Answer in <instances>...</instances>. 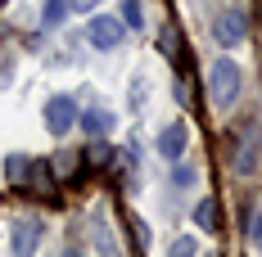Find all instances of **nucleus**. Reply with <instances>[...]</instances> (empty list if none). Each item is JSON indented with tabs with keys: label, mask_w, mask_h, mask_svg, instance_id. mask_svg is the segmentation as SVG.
Returning <instances> with one entry per match:
<instances>
[{
	"label": "nucleus",
	"mask_w": 262,
	"mask_h": 257,
	"mask_svg": "<svg viewBox=\"0 0 262 257\" xmlns=\"http://www.w3.org/2000/svg\"><path fill=\"white\" fill-rule=\"evenodd\" d=\"M208 95H212L217 108H231L239 100V63L231 54H222V59L208 63Z\"/></svg>",
	"instance_id": "f257e3e1"
},
{
	"label": "nucleus",
	"mask_w": 262,
	"mask_h": 257,
	"mask_svg": "<svg viewBox=\"0 0 262 257\" xmlns=\"http://www.w3.org/2000/svg\"><path fill=\"white\" fill-rule=\"evenodd\" d=\"M244 36H249V14H244V9H222V14L212 18V41H217L222 50L244 45Z\"/></svg>",
	"instance_id": "f03ea898"
},
{
	"label": "nucleus",
	"mask_w": 262,
	"mask_h": 257,
	"mask_svg": "<svg viewBox=\"0 0 262 257\" xmlns=\"http://www.w3.org/2000/svg\"><path fill=\"white\" fill-rule=\"evenodd\" d=\"M122 36H127V27H122V18H113V14H91L86 18V41L95 50H118Z\"/></svg>",
	"instance_id": "7ed1b4c3"
},
{
	"label": "nucleus",
	"mask_w": 262,
	"mask_h": 257,
	"mask_svg": "<svg viewBox=\"0 0 262 257\" xmlns=\"http://www.w3.org/2000/svg\"><path fill=\"white\" fill-rule=\"evenodd\" d=\"M41 235H46L41 217H27V212L9 217V253H36Z\"/></svg>",
	"instance_id": "20e7f679"
},
{
	"label": "nucleus",
	"mask_w": 262,
	"mask_h": 257,
	"mask_svg": "<svg viewBox=\"0 0 262 257\" xmlns=\"http://www.w3.org/2000/svg\"><path fill=\"white\" fill-rule=\"evenodd\" d=\"M46 131H50V135L77 131V100H73V95H50V100H46Z\"/></svg>",
	"instance_id": "39448f33"
},
{
	"label": "nucleus",
	"mask_w": 262,
	"mask_h": 257,
	"mask_svg": "<svg viewBox=\"0 0 262 257\" xmlns=\"http://www.w3.org/2000/svg\"><path fill=\"white\" fill-rule=\"evenodd\" d=\"M185 145H190V127H185V122H172V127H163V131H158V140H154L158 158H167V162H177V158L185 154Z\"/></svg>",
	"instance_id": "423d86ee"
},
{
	"label": "nucleus",
	"mask_w": 262,
	"mask_h": 257,
	"mask_svg": "<svg viewBox=\"0 0 262 257\" xmlns=\"http://www.w3.org/2000/svg\"><path fill=\"white\" fill-rule=\"evenodd\" d=\"M113 122H118V118H113L108 108H77V127L86 131L91 140H104L108 131H113Z\"/></svg>",
	"instance_id": "0eeeda50"
},
{
	"label": "nucleus",
	"mask_w": 262,
	"mask_h": 257,
	"mask_svg": "<svg viewBox=\"0 0 262 257\" xmlns=\"http://www.w3.org/2000/svg\"><path fill=\"white\" fill-rule=\"evenodd\" d=\"M231 167H235V176H258V135H244V145H239Z\"/></svg>",
	"instance_id": "6e6552de"
},
{
	"label": "nucleus",
	"mask_w": 262,
	"mask_h": 257,
	"mask_svg": "<svg viewBox=\"0 0 262 257\" xmlns=\"http://www.w3.org/2000/svg\"><path fill=\"white\" fill-rule=\"evenodd\" d=\"M27 176H32V158L27 154H9L5 158V180H9V185L27 190Z\"/></svg>",
	"instance_id": "1a4fd4ad"
},
{
	"label": "nucleus",
	"mask_w": 262,
	"mask_h": 257,
	"mask_svg": "<svg viewBox=\"0 0 262 257\" xmlns=\"http://www.w3.org/2000/svg\"><path fill=\"white\" fill-rule=\"evenodd\" d=\"M158 54H163V59H172V63L181 59V32H177L172 23L158 27Z\"/></svg>",
	"instance_id": "9d476101"
},
{
	"label": "nucleus",
	"mask_w": 262,
	"mask_h": 257,
	"mask_svg": "<svg viewBox=\"0 0 262 257\" xmlns=\"http://www.w3.org/2000/svg\"><path fill=\"white\" fill-rule=\"evenodd\" d=\"M63 18H68V0H46V5H41V27H46V32H59Z\"/></svg>",
	"instance_id": "9b49d317"
},
{
	"label": "nucleus",
	"mask_w": 262,
	"mask_h": 257,
	"mask_svg": "<svg viewBox=\"0 0 262 257\" xmlns=\"http://www.w3.org/2000/svg\"><path fill=\"white\" fill-rule=\"evenodd\" d=\"M217 221H222V217H217V203H212V199H199V203H194V226H199V230H217Z\"/></svg>",
	"instance_id": "f8f14e48"
},
{
	"label": "nucleus",
	"mask_w": 262,
	"mask_h": 257,
	"mask_svg": "<svg viewBox=\"0 0 262 257\" xmlns=\"http://www.w3.org/2000/svg\"><path fill=\"white\" fill-rule=\"evenodd\" d=\"M118 18H122L127 32H140V27H145V9H140V0H122V14H118Z\"/></svg>",
	"instance_id": "ddd939ff"
},
{
	"label": "nucleus",
	"mask_w": 262,
	"mask_h": 257,
	"mask_svg": "<svg viewBox=\"0 0 262 257\" xmlns=\"http://www.w3.org/2000/svg\"><path fill=\"white\" fill-rule=\"evenodd\" d=\"M81 162H91V167H104V162H113V149H108L104 140H91V145H86V154H81Z\"/></svg>",
	"instance_id": "4468645a"
},
{
	"label": "nucleus",
	"mask_w": 262,
	"mask_h": 257,
	"mask_svg": "<svg viewBox=\"0 0 262 257\" xmlns=\"http://www.w3.org/2000/svg\"><path fill=\"white\" fill-rule=\"evenodd\" d=\"M244 239H249V244H258V239H262V230H258V203L244 207Z\"/></svg>",
	"instance_id": "2eb2a0df"
},
{
	"label": "nucleus",
	"mask_w": 262,
	"mask_h": 257,
	"mask_svg": "<svg viewBox=\"0 0 262 257\" xmlns=\"http://www.w3.org/2000/svg\"><path fill=\"white\" fill-rule=\"evenodd\" d=\"M172 253H177V257L199 253V239H194V235H181V239H172Z\"/></svg>",
	"instance_id": "dca6fc26"
},
{
	"label": "nucleus",
	"mask_w": 262,
	"mask_h": 257,
	"mask_svg": "<svg viewBox=\"0 0 262 257\" xmlns=\"http://www.w3.org/2000/svg\"><path fill=\"white\" fill-rule=\"evenodd\" d=\"M194 176H199V172H194V167H185L181 158H177V172H172V180H177L181 190H190V185H194Z\"/></svg>",
	"instance_id": "f3484780"
},
{
	"label": "nucleus",
	"mask_w": 262,
	"mask_h": 257,
	"mask_svg": "<svg viewBox=\"0 0 262 257\" xmlns=\"http://www.w3.org/2000/svg\"><path fill=\"white\" fill-rule=\"evenodd\" d=\"M127 221H131V235H136V248H149V226L140 217H127Z\"/></svg>",
	"instance_id": "a211bd4d"
},
{
	"label": "nucleus",
	"mask_w": 262,
	"mask_h": 257,
	"mask_svg": "<svg viewBox=\"0 0 262 257\" xmlns=\"http://www.w3.org/2000/svg\"><path fill=\"white\" fill-rule=\"evenodd\" d=\"M140 104H145V77L131 81V108H140Z\"/></svg>",
	"instance_id": "6ab92c4d"
},
{
	"label": "nucleus",
	"mask_w": 262,
	"mask_h": 257,
	"mask_svg": "<svg viewBox=\"0 0 262 257\" xmlns=\"http://www.w3.org/2000/svg\"><path fill=\"white\" fill-rule=\"evenodd\" d=\"M172 90H177V100H181V104H190V86H185L181 77H177V86H172Z\"/></svg>",
	"instance_id": "aec40b11"
},
{
	"label": "nucleus",
	"mask_w": 262,
	"mask_h": 257,
	"mask_svg": "<svg viewBox=\"0 0 262 257\" xmlns=\"http://www.w3.org/2000/svg\"><path fill=\"white\" fill-rule=\"evenodd\" d=\"M73 5H77V9H95L100 0H73Z\"/></svg>",
	"instance_id": "412c9836"
},
{
	"label": "nucleus",
	"mask_w": 262,
	"mask_h": 257,
	"mask_svg": "<svg viewBox=\"0 0 262 257\" xmlns=\"http://www.w3.org/2000/svg\"><path fill=\"white\" fill-rule=\"evenodd\" d=\"M0 5H9V0H0Z\"/></svg>",
	"instance_id": "4be33fe9"
}]
</instances>
